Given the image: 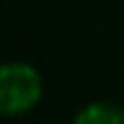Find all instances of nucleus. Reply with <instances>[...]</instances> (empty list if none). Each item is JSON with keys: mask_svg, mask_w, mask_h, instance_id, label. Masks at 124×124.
<instances>
[{"mask_svg": "<svg viewBox=\"0 0 124 124\" xmlns=\"http://www.w3.org/2000/svg\"><path fill=\"white\" fill-rule=\"evenodd\" d=\"M43 84L41 74L28 63H3L0 66V114L18 116L31 111L41 101Z\"/></svg>", "mask_w": 124, "mask_h": 124, "instance_id": "f257e3e1", "label": "nucleus"}, {"mask_svg": "<svg viewBox=\"0 0 124 124\" xmlns=\"http://www.w3.org/2000/svg\"><path fill=\"white\" fill-rule=\"evenodd\" d=\"M74 124H124V111L109 101H94L76 114Z\"/></svg>", "mask_w": 124, "mask_h": 124, "instance_id": "f03ea898", "label": "nucleus"}]
</instances>
